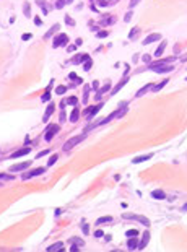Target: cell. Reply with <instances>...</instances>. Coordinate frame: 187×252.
Wrapping results in <instances>:
<instances>
[{
  "instance_id": "39",
  "label": "cell",
  "mask_w": 187,
  "mask_h": 252,
  "mask_svg": "<svg viewBox=\"0 0 187 252\" xmlns=\"http://www.w3.org/2000/svg\"><path fill=\"white\" fill-rule=\"evenodd\" d=\"M65 23H67V25H70V26H75V20L72 18V16H65Z\"/></svg>"
},
{
  "instance_id": "9",
  "label": "cell",
  "mask_w": 187,
  "mask_h": 252,
  "mask_svg": "<svg viewBox=\"0 0 187 252\" xmlns=\"http://www.w3.org/2000/svg\"><path fill=\"white\" fill-rule=\"evenodd\" d=\"M176 60V57L172 56V57H168V59H163V60H158V62H153V64H150L148 65V68H153V67H160V65H166V64H172V62Z\"/></svg>"
},
{
  "instance_id": "37",
  "label": "cell",
  "mask_w": 187,
  "mask_h": 252,
  "mask_svg": "<svg viewBox=\"0 0 187 252\" xmlns=\"http://www.w3.org/2000/svg\"><path fill=\"white\" fill-rule=\"evenodd\" d=\"M125 234H127V237H133V236H138V231L137 229H129Z\"/></svg>"
},
{
  "instance_id": "48",
  "label": "cell",
  "mask_w": 187,
  "mask_h": 252,
  "mask_svg": "<svg viewBox=\"0 0 187 252\" xmlns=\"http://www.w3.org/2000/svg\"><path fill=\"white\" fill-rule=\"evenodd\" d=\"M47 153H49V150H44V151H41V153H37L36 158H43V156H46Z\"/></svg>"
},
{
  "instance_id": "54",
  "label": "cell",
  "mask_w": 187,
  "mask_h": 252,
  "mask_svg": "<svg viewBox=\"0 0 187 252\" xmlns=\"http://www.w3.org/2000/svg\"><path fill=\"white\" fill-rule=\"evenodd\" d=\"M70 251H73V252H75V251H80V246H75V244H73V246L70 247Z\"/></svg>"
},
{
  "instance_id": "42",
  "label": "cell",
  "mask_w": 187,
  "mask_h": 252,
  "mask_svg": "<svg viewBox=\"0 0 187 252\" xmlns=\"http://www.w3.org/2000/svg\"><path fill=\"white\" fill-rule=\"evenodd\" d=\"M81 228H83V233H85V234H88V233H89V226H88V223L83 221V223H81Z\"/></svg>"
},
{
  "instance_id": "40",
  "label": "cell",
  "mask_w": 187,
  "mask_h": 252,
  "mask_svg": "<svg viewBox=\"0 0 187 252\" xmlns=\"http://www.w3.org/2000/svg\"><path fill=\"white\" fill-rule=\"evenodd\" d=\"M41 99H43V101H49V99H51V91H49V88L46 89V93L43 94V98H41Z\"/></svg>"
},
{
  "instance_id": "14",
  "label": "cell",
  "mask_w": 187,
  "mask_h": 252,
  "mask_svg": "<svg viewBox=\"0 0 187 252\" xmlns=\"http://www.w3.org/2000/svg\"><path fill=\"white\" fill-rule=\"evenodd\" d=\"M37 5L43 8V13H44V15H47V13L51 12V8H52V7H51L47 2H44V0H37Z\"/></svg>"
},
{
  "instance_id": "41",
  "label": "cell",
  "mask_w": 187,
  "mask_h": 252,
  "mask_svg": "<svg viewBox=\"0 0 187 252\" xmlns=\"http://www.w3.org/2000/svg\"><path fill=\"white\" fill-rule=\"evenodd\" d=\"M65 91H67L65 86H57V88H55V93H57V94H64Z\"/></svg>"
},
{
  "instance_id": "49",
  "label": "cell",
  "mask_w": 187,
  "mask_h": 252,
  "mask_svg": "<svg viewBox=\"0 0 187 252\" xmlns=\"http://www.w3.org/2000/svg\"><path fill=\"white\" fill-rule=\"evenodd\" d=\"M142 60H143V62H145V64H148V62H150V60H151V57H150V56H147V54H145V56H143V57H142Z\"/></svg>"
},
{
  "instance_id": "47",
  "label": "cell",
  "mask_w": 187,
  "mask_h": 252,
  "mask_svg": "<svg viewBox=\"0 0 187 252\" xmlns=\"http://www.w3.org/2000/svg\"><path fill=\"white\" fill-rule=\"evenodd\" d=\"M31 37H33V34H28V33H26V34H23V36H21V39H23V41H29Z\"/></svg>"
},
{
  "instance_id": "1",
  "label": "cell",
  "mask_w": 187,
  "mask_h": 252,
  "mask_svg": "<svg viewBox=\"0 0 187 252\" xmlns=\"http://www.w3.org/2000/svg\"><path fill=\"white\" fill-rule=\"evenodd\" d=\"M124 220H135V221L142 223L143 226H150V220L147 216H142V215H135V213H124L122 215Z\"/></svg>"
},
{
  "instance_id": "15",
  "label": "cell",
  "mask_w": 187,
  "mask_h": 252,
  "mask_svg": "<svg viewBox=\"0 0 187 252\" xmlns=\"http://www.w3.org/2000/svg\"><path fill=\"white\" fill-rule=\"evenodd\" d=\"M107 91H111V83H109V81H107V83H106L104 86H103V88L99 89L98 93H96V99H99V98H101L103 94H106Z\"/></svg>"
},
{
  "instance_id": "22",
  "label": "cell",
  "mask_w": 187,
  "mask_h": 252,
  "mask_svg": "<svg viewBox=\"0 0 187 252\" xmlns=\"http://www.w3.org/2000/svg\"><path fill=\"white\" fill-rule=\"evenodd\" d=\"M55 251H64V244H62V242H55L51 247H47V252H55Z\"/></svg>"
},
{
  "instance_id": "13",
  "label": "cell",
  "mask_w": 187,
  "mask_h": 252,
  "mask_svg": "<svg viewBox=\"0 0 187 252\" xmlns=\"http://www.w3.org/2000/svg\"><path fill=\"white\" fill-rule=\"evenodd\" d=\"M31 151V148H21V150L15 151V153H12L8 158H20V156H25V155H28Z\"/></svg>"
},
{
  "instance_id": "34",
  "label": "cell",
  "mask_w": 187,
  "mask_h": 252,
  "mask_svg": "<svg viewBox=\"0 0 187 252\" xmlns=\"http://www.w3.org/2000/svg\"><path fill=\"white\" fill-rule=\"evenodd\" d=\"M13 176L12 174H5V172H0V181H12Z\"/></svg>"
},
{
  "instance_id": "29",
  "label": "cell",
  "mask_w": 187,
  "mask_h": 252,
  "mask_svg": "<svg viewBox=\"0 0 187 252\" xmlns=\"http://www.w3.org/2000/svg\"><path fill=\"white\" fill-rule=\"evenodd\" d=\"M112 221V216H101V218L96 221V224H104V223H109Z\"/></svg>"
},
{
  "instance_id": "16",
  "label": "cell",
  "mask_w": 187,
  "mask_h": 252,
  "mask_svg": "<svg viewBox=\"0 0 187 252\" xmlns=\"http://www.w3.org/2000/svg\"><path fill=\"white\" fill-rule=\"evenodd\" d=\"M153 156V153H148V155H142L138 158H133V164H138V163H143V161H148L150 158Z\"/></svg>"
},
{
  "instance_id": "53",
  "label": "cell",
  "mask_w": 187,
  "mask_h": 252,
  "mask_svg": "<svg viewBox=\"0 0 187 252\" xmlns=\"http://www.w3.org/2000/svg\"><path fill=\"white\" fill-rule=\"evenodd\" d=\"M117 2H119V0H109V2H107V7H111V5H116Z\"/></svg>"
},
{
  "instance_id": "28",
  "label": "cell",
  "mask_w": 187,
  "mask_h": 252,
  "mask_svg": "<svg viewBox=\"0 0 187 252\" xmlns=\"http://www.w3.org/2000/svg\"><path fill=\"white\" fill-rule=\"evenodd\" d=\"M166 83H168V78H164V80H163L161 83H158V85H153V88H151V89H153V91H160V89L164 88Z\"/></svg>"
},
{
  "instance_id": "12",
  "label": "cell",
  "mask_w": 187,
  "mask_h": 252,
  "mask_svg": "<svg viewBox=\"0 0 187 252\" xmlns=\"http://www.w3.org/2000/svg\"><path fill=\"white\" fill-rule=\"evenodd\" d=\"M151 70L156 72V73H168V72H172V70H174V65H168V67L160 65V67H153Z\"/></svg>"
},
{
  "instance_id": "25",
  "label": "cell",
  "mask_w": 187,
  "mask_h": 252,
  "mask_svg": "<svg viewBox=\"0 0 187 252\" xmlns=\"http://www.w3.org/2000/svg\"><path fill=\"white\" fill-rule=\"evenodd\" d=\"M68 242H70V244H75V246H80V247L85 246V241L80 239V237H70V241H68Z\"/></svg>"
},
{
  "instance_id": "7",
  "label": "cell",
  "mask_w": 187,
  "mask_h": 252,
  "mask_svg": "<svg viewBox=\"0 0 187 252\" xmlns=\"http://www.w3.org/2000/svg\"><path fill=\"white\" fill-rule=\"evenodd\" d=\"M124 112H125V108H122V109H117V111H114V112H111L109 114V116H107L106 117V119H103L101 120V122H98V125H103V124H107V122H111V120H112L114 119V117H117V116H122V114Z\"/></svg>"
},
{
  "instance_id": "24",
  "label": "cell",
  "mask_w": 187,
  "mask_h": 252,
  "mask_svg": "<svg viewBox=\"0 0 187 252\" xmlns=\"http://www.w3.org/2000/svg\"><path fill=\"white\" fill-rule=\"evenodd\" d=\"M151 88H153V83H148V85H145L143 88L140 89V91H137V94H135V96H137V98H140V96H143L145 93H147L148 89H151Z\"/></svg>"
},
{
  "instance_id": "55",
  "label": "cell",
  "mask_w": 187,
  "mask_h": 252,
  "mask_svg": "<svg viewBox=\"0 0 187 252\" xmlns=\"http://www.w3.org/2000/svg\"><path fill=\"white\" fill-rule=\"evenodd\" d=\"M103 234H104V233H103V231H96V233H95V236H96V237H101Z\"/></svg>"
},
{
  "instance_id": "18",
  "label": "cell",
  "mask_w": 187,
  "mask_h": 252,
  "mask_svg": "<svg viewBox=\"0 0 187 252\" xmlns=\"http://www.w3.org/2000/svg\"><path fill=\"white\" fill-rule=\"evenodd\" d=\"M127 246H129V251H135L138 247V241H137V236L133 237H129V242H127Z\"/></svg>"
},
{
  "instance_id": "50",
  "label": "cell",
  "mask_w": 187,
  "mask_h": 252,
  "mask_svg": "<svg viewBox=\"0 0 187 252\" xmlns=\"http://www.w3.org/2000/svg\"><path fill=\"white\" fill-rule=\"evenodd\" d=\"M91 88H93V89H95V91H96V89L99 88V83H98V81L95 80V81H93V83H91Z\"/></svg>"
},
{
  "instance_id": "44",
  "label": "cell",
  "mask_w": 187,
  "mask_h": 252,
  "mask_svg": "<svg viewBox=\"0 0 187 252\" xmlns=\"http://www.w3.org/2000/svg\"><path fill=\"white\" fill-rule=\"evenodd\" d=\"M130 20H132V12H129V13H127L125 16H124V21H127V23H129Z\"/></svg>"
},
{
  "instance_id": "23",
  "label": "cell",
  "mask_w": 187,
  "mask_h": 252,
  "mask_svg": "<svg viewBox=\"0 0 187 252\" xmlns=\"http://www.w3.org/2000/svg\"><path fill=\"white\" fill-rule=\"evenodd\" d=\"M78 119H80V109L75 108L73 111H72V114H70V122H77Z\"/></svg>"
},
{
  "instance_id": "38",
  "label": "cell",
  "mask_w": 187,
  "mask_h": 252,
  "mask_svg": "<svg viewBox=\"0 0 187 252\" xmlns=\"http://www.w3.org/2000/svg\"><path fill=\"white\" fill-rule=\"evenodd\" d=\"M88 94H89V86H85V93H83V103L88 101Z\"/></svg>"
},
{
  "instance_id": "6",
  "label": "cell",
  "mask_w": 187,
  "mask_h": 252,
  "mask_svg": "<svg viewBox=\"0 0 187 252\" xmlns=\"http://www.w3.org/2000/svg\"><path fill=\"white\" fill-rule=\"evenodd\" d=\"M44 171H46L44 168H36V169H33V171L25 172V174L21 176V179L23 181H28V179H31V177H36V176H39V174H44Z\"/></svg>"
},
{
  "instance_id": "4",
  "label": "cell",
  "mask_w": 187,
  "mask_h": 252,
  "mask_svg": "<svg viewBox=\"0 0 187 252\" xmlns=\"http://www.w3.org/2000/svg\"><path fill=\"white\" fill-rule=\"evenodd\" d=\"M65 44H68V36H67V34H64V33H60L59 36H55L54 41H52V46L54 47H60V46H65Z\"/></svg>"
},
{
  "instance_id": "20",
  "label": "cell",
  "mask_w": 187,
  "mask_h": 252,
  "mask_svg": "<svg viewBox=\"0 0 187 252\" xmlns=\"http://www.w3.org/2000/svg\"><path fill=\"white\" fill-rule=\"evenodd\" d=\"M164 49H166V41H161V44L158 46V49L155 51V56H156V57H161L163 52H164Z\"/></svg>"
},
{
  "instance_id": "58",
  "label": "cell",
  "mask_w": 187,
  "mask_h": 252,
  "mask_svg": "<svg viewBox=\"0 0 187 252\" xmlns=\"http://www.w3.org/2000/svg\"><path fill=\"white\" fill-rule=\"evenodd\" d=\"M75 44H77V46H81L83 41H81V39H77V41H75Z\"/></svg>"
},
{
  "instance_id": "5",
  "label": "cell",
  "mask_w": 187,
  "mask_h": 252,
  "mask_svg": "<svg viewBox=\"0 0 187 252\" xmlns=\"http://www.w3.org/2000/svg\"><path fill=\"white\" fill-rule=\"evenodd\" d=\"M101 108H103V104H96V106H91V108H86L85 111H83V116H85L86 119H93V117L96 116V112Z\"/></svg>"
},
{
  "instance_id": "51",
  "label": "cell",
  "mask_w": 187,
  "mask_h": 252,
  "mask_svg": "<svg viewBox=\"0 0 187 252\" xmlns=\"http://www.w3.org/2000/svg\"><path fill=\"white\" fill-rule=\"evenodd\" d=\"M41 23H43V21H41V18H39V16H34V25L41 26Z\"/></svg>"
},
{
  "instance_id": "52",
  "label": "cell",
  "mask_w": 187,
  "mask_h": 252,
  "mask_svg": "<svg viewBox=\"0 0 187 252\" xmlns=\"http://www.w3.org/2000/svg\"><path fill=\"white\" fill-rule=\"evenodd\" d=\"M65 119H67V116H65V112H60V122H65Z\"/></svg>"
},
{
  "instance_id": "56",
  "label": "cell",
  "mask_w": 187,
  "mask_h": 252,
  "mask_svg": "<svg viewBox=\"0 0 187 252\" xmlns=\"http://www.w3.org/2000/svg\"><path fill=\"white\" fill-rule=\"evenodd\" d=\"M75 49H77V44H75V46H70V47H68V51H70V52H73Z\"/></svg>"
},
{
  "instance_id": "31",
  "label": "cell",
  "mask_w": 187,
  "mask_h": 252,
  "mask_svg": "<svg viewBox=\"0 0 187 252\" xmlns=\"http://www.w3.org/2000/svg\"><path fill=\"white\" fill-rule=\"evenodd\" d=\"M23 12H25V16H28V18H29L31 7H29V3H28V2H25V5H23Z\"/></svg>"
},
{
  "instance_id": "59",
  "label": "cell",
  "mask_w": 187,
  "mask_h": 252,
  "mask_svg": "<svg viewBox=\"0 0 187 252\" xmlns=\"http://www.w3.org/2000/svg\"><path fill=\"white\" fill-rule=\"evenodd\" d=\"M72 2H73V0H65V3H72Z\"/></svg>"
},
{
  "instance_id": "10",
  "label": "cell",
  "mask_w": 187,
  "mask_h": 252,
  "mask_svg": "<svg viewBox=\"0 0 187 252\" xmlns=\"http://www.w3.org/2000/svg\"><path fill=\"white\" fill-rule=\"evenodd\" d=\"M161 39V34L160 33H153V34H150V36H147V39H143V46H147V44H151V42H155V41H160Z\"/></svg>"
},
{
  "instance_id": "57",
  "label": "cell",
  "mask_w": 187,
  "mask_h": 252,
  "mask_svg": "<svg viewBox=\"0 0 187 252\" xmlns=\"http://www.w3.org/2000/svg\"><path fill=\"white\" fill-rule=\"evenodd\" d=\"M67 104H68V103H67V101H65V99H64V101L60 103V108H65V106H67Z\"/></svg>"
},
{
  "instance_id": "8",
  "label": "cell",
  "mask_w": 187,
  "mask_h": 252,
  "mask_svg": "<svg viewBox=\"0 0 187 252\" xmlns=\"http://www.w3.org/2000/svg\"><path fill=\"white\" fill-rule=\"evenodd\" d=\"M29 166H31V161H23V163L13 164V166L10 168V171L12 172H20V171H23V169H28Z\"/></svg>"
},
{
  "instance_id": "45",
  "label": "cell",
  "mask_w": 187,
  "mask_h": 252,
  "mask_svg": "<svg viewBox=\"0 0 187 252\" xmlns=\"http://www.w3.org/2000/svg\"><path fill=\"white\" fill-rule=\"evenodd\" d=\"M107 31H98V37H107Z\"/></svg>"
},
{
  "instance_id": "21",
  "label": "cell",
  "mask_w": 187,
  "mask_h": 252,
  "mask_svg": "<svg viewBox=\"0 0 187 252\" xmlns=\"http://www.w3.org/2000/svg\"><path fill=\"white\" fill-rule=\"evenodd\" d=\"M59 28H60V26H59L57 23H55V25L52 26V28H51V29L47 31L46 34H44V37H46V39H49V37H52V34H55V33H57V31H59Z\"/></svg>"
},
{
  "instance_id": "3",
  "label": "cell",
  "mask_w": 187,
  "mask_h": 252,
  "mask_svg": "<svg viewBox=\"0 0 187 252\" xmlns=\"http://www.w3.org/2000/svg\"><path fill=\"white\" fill-rule=\"evenodd\" d=\"M60 130V127L57 125V124H49L47 125V129H46V135H44V138H46V141H51L54 138V135Z\"/></svg>"
},
{
  "instance_id": "32",
  "label": "cell",
  "mask_w": 187,
  "mask_h": 252,
  "mask_svg": "<svg viewBox=\"0 0 187 252\" xmlns=\"http://www.w3.org/2000/svg\"><path fill=\"white\" fill-rule=\"evenodd\" d=\"M57 160H59V155H57V153L52 155V156L49 158V161H47V166H52L54 163H57Z\"/></svg>"
},
{
  "instance_id": "26",
  "label": "cell",
  "mask_w": 187,
  "mask_h": 252,
  "mask_svg": "<svg viewBox=\"0 0 187 252\" xmlns=\"http://www.w3.org/2000/svg\"><path fill=\"white\" fill-rule=\"evenodd\" d=\"M151 195H153V199H156V200L166 199V195H164V192H163V190H153V192H151Z\"/></svg>"
},
{
  "instance_id": "19",
  "label": "cell",
  "mask_w": 187,
  "mask_h": 252,
  "mask_svg": "<svg viewBox=\"0 0 187 252\" xmlns=\"http://www.w3.org/2000/svg\"><path fill=\"white\" fill-rule=\"evenodd\" d=\"M127 81H129V78H127V77H124V78H122V81H119V83H117V85H116V86H114V88H112V91H111V94H116V93L119 91V89L122 88V86L125 85Z\"/></svg>"
},
{
  "instance_id": "30",
  "label": "cell",
  "mask_w": 187,
  "mask_h": 252,
  "mask_svg": "<svg viewBox=\"0 0 187 252\" xmlns=\"http://www.w3.org/2000/svg\"><path fill=\"white\" fill-rule=\"evenodd\" d=\"M91 65H93V62H91V59H86V60L85 62H83V68H85V70L86 72H88V70H91Z\"/></svg>"
},
{
  "instance_id": "36",
  "label": "cell",
  "mask_w": 187,
  "mask_h": 252,
  "mask_svg": "<svg viewBox=\"0 0 187 252\" xmlns=\"http://www.w3.org/2000/svg\"><path fill=\"white\" fill-rule=\"evenodd\" d=\"M64 5H67V3H65V0H57V2H55V5H54V8L60 10L62 7H64Z\"/></svg>"
},
{
  "instance_id": "46",
  "label": "cell",
  "mask_w": 187,
  "mask_h": 252,
  "mask_svg": "<svg viewBox=\"0 0 187 252\" xmlns=\"http://www.w3.org/2000/svg\"><path fill=\"white\" fill-rule=\"evenodd\" d=\"M138 3H140V0H130L129 7H130V8H133V7H135V5H138Z\"/></svg>"
},
{
  "instance_id": "17",
  "label": "cell",
  "mask_w": 187,
  "mask_h": 252,
  "mask_svg": "<svg viewBox=\"0 0 187 252\" xmlns=\"http://www.w3.org/2000/svg\"><path fill=\"white\" fill-rule=\"evenodd\" d=\"M54 104H49L47 106V109H46V112H44V116H43V122H47L49 120V117H51V114L54 112Z\"/></svg>"
},
{
  "instance_id": "43",
  "label": "cell",
  "mask_w": 187,
  "mask_h": 252,
  "mask_svg": "<svg viewBox=\"0 0 187 252\" xmlns=\"http://www.w3.org/2000/svg\"><path fill=\"white\" fill-rule=\"evenodd\" d=\"M67 103H68V104H73V106H75V104H77V103H78V99L75 98V96H70V98H68V101H67Z\"/></svg>"
},
{
  "instance_id": "33",
  "label": "cell",
  "mask_w": 187,
  "mask_h": 252,
  "mask_svg": "<svg viewBox=\"0 0 187 252\" xmlns=\"http://www.w3.org/2000/svg\"><path fill=\"white\" fill-rule=\"evenodd\" d=\"M138 33H140V28H133V29L129 33V39H133V37H137Z\"/></svg>"
},
{
  "instance_id": "2",
  "label": "cell",
  "mask_w": 187,
  "mask_h": 252,
  "mask_svg": "<svg viewBox=\"0 0 187 252\" xmlns=\"http://www.w3.org/2000/svg\"><path fill=\"white\" fill-rule=\"evenodd\" d=\"M85 137H86V135H77V137H72V138H68V140L64 143V151H68V150H72L75 145L81 143V141L85 140Z\"/></svg>"
},
{
  "instance_id": "27",
  "label": "cell",
  "mask_w": 187,
  "mask_h": 252,
  "mask_svg": "<svg viewBox=\"0 0 187 252\" xmlns=\"http://www.w3.org/2000/svg\"><path fill=\"white\" fill-rule=\"evenodd\" d=\"M112 23H116V18H114V16H109V18H103L101 20V26H107V25H112Z\"/></svg>"
},
{
  "instance_id": "60",
  "label": "cell",
  "mask_w": 187,
  "mask_h": 252,
  "mask_svg": "<svg viewBox=\"0 0 187 252\" xmlns=\"http://www.w3.org/2000/svg\"><path fill=\"white\" fill-rule=\"evenodd\" d=\"M182 208H184V210H187V203H186V205H184V207H182Z\"/></svg>"
},
{
  "instance_id": "35",
  "label": "cell",
  "mask_w": 187,
  "mask_h": 252,
  "mask_svg": "<svg viewBox=\"0 0 187 252\" xmlns=\"http://www.w3.org/2000/svg\"><path fill=\"white\" fill-rule=\"evenodd\" d=\"M68 77H70V80H72V81H75V83H81V80L77 77V73H73V72H72V73L68 75Z\"/></svg>"
},
{
  "instance_id": "61",
  "label": "cell",
  "mask_w": 187,
  "mask_h": 252,
  "mask_svg": "<svg viewBox=\"0 0 187 252\" xmlns=\"http://www.w3.org/2000/svg\"><path fill=\"white\" fill-rule=\"evenodd\" d=\"M0 185H2V184H0Z\"/></svg>"
},
{
  "instance_id": "11",
  "label": "cell",
  "mask_w": 187,
  "mask_h": 252,
  "mask_svg": "<svg viewBox=\"0 0 187 252\" xmlns=\"http://www.w3.org/2000/svg\"><path fill=\"white\" fill-rule=\"evenodd\" d=\"M148 241H150V233H148V231H145V233H143V237H142V241L138 242V247H137V249H138V251H143L145 247H147Z\"/></svg>"
}]
</instances>
